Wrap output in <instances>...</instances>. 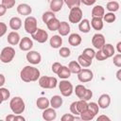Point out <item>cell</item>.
Listing matches in <instances>:
<instances>
[{
  "instance_id": "1",
  "label": "cell",
  "mask_w": 121,
  "mask_h": 121,
  "mask_svg": "<svg viewBox=\"0 0 121 121\" xmlns=\"http://www.w3.org/2000/svg\"><path fill=\"white\" fill-rule=\"evenodd\" d=\"M41 76L40 70L34 66L26 65L20 72V78L25 82H32L39 79Z\"/></svg>"
},
{
  "instance_id": "2",
  "label": "cell",
  "mask_w": 121,
  "mask_h": 121,
  "mask_svg": "<svg viewBox=\"0 0 121 121\" xmlns=\"http://www.w3.org/2000/svg\"><path fill=\"white\" fill-rule=\"evenodd\" d=\"M9 108L14 114H21L26 109V104L22 97L14 96L9 101Z\"/></svg>"
},
{
  "instance_id": "3",
  "label": "cell",
  "mask_w": 121,
  "mask_h": 121,
  "mask_svg": "<svg viewBox=\"0 0 121 121\" xmlns=\"http://www.w3.org/2000/svg\"><path fill=\"white\" fill-rule=\"evenodd\" d=\"M39 85L43 89H54L58 84V80L54 77L43 76L39 78Z\"/></svg>"
},
{
  "instance_id": "4",
  "label": "cell",
  "mask_w": 121,
  "mask_h": 121,
  "mask_svg": "<svg viewBox=\"0 0 121 121\" xmlns=\"http://www.w3.org/2000/svg\"><path fill=\"white\" fill-rule=\"evenodd\" d=\"M15 57V50L12 46H6L0 53V60L3 63H9Z\"/></svg>"
},
{
  "instance_id": "5",
  "label": "cell",
  "mask_w": 121,
  "mask_h": 121,
  "mask_svg": "<svg viewBox=\"0 0 121 121\" xmlns=\"http://www.w3.org/2000/svg\"><path fill=\"white\" fill-rule=\"evenodd\" d=\"M82 16H83V13H82L81 9L79 7H74L72 9H70L68 20L72 24H77L82 20Z\"/></svg>"
},
{
  "instance_id": "6",
  "label": "cell",
  "mask_w": 121,
  "mask_h": 121,
  "mask_svg": "<svg viewBox=\"0 0 121 121\" xmlns=\"http://www.w3.org/2000/svg\"><path fill=\"white\" fill-rule=\"evenodd\" d=\"M37 19L33 16H26L25 22H24V27L26 33L28 34H32L36 31V29L38 28L37 26Z\"/></svg>"
},
{
  "instance_id": "7",
  "label": "cell",
  "mask_w": 121,
  "mask_h": 121,
  "mask_svg": "<svg viewBox=\"0 0 121 121\" xmlns=\"http://www.w3.org/2000/svg\"><path fill=\"white\" fill-rule=\"evenodd\" d=\"M59 89L60 91V94L62 96H70L73 92H74V87L72 85V83L66 79H62L60 80V82L59 83Z\"/></svg>"
},
{
  "instance_id": "8",
  "label": "cell",
  "mask_w": 121,
  "mask_h": 121,
  "mask_svg": "<svg viewBox=\"0 0 121 121\" xmlns=\"http://www.w3.org/2000/svg\"><path fill=\"white\" fill-rule=\"evenodd\" d=\"M31 37L36 42L40 43H43L48 40V33L43 28H37L36 31L31 34Z\"/></svg>"
},
{
  "instance_id": "9",
  "label": "cell",
  "mask_w": 121,
  "mask_h": 121,
  "mask_svg": "<svg viewBox=\"0 0 121 121\" xmlns=\"http://www.w3.org/2000/svg\"><path fill=\"white\" fill-rule=\"evenodd\" d=\"M78 75V79L82 82V83H86V82H89L93 79L94 78V73L92 70L90 69H87V68H84V69H81L79 71Z\"/></svg>"
},
{
  "instance_id": "10",
  "label": "cell",
  "mask_w": 121,
  "mask_h": 121,
  "mask_svg": "<svg viewBox=\"0 0 121 121\" xmlns=\"http://www.w3.org/2000/svg\"><path fill=\"white\" fill-rule=\"evenodd\" d=\"M26 60L33 64V65H36V64H39L42 60V56L39 52L37 51H34V50H29L27 53H26Z\"/></svg>"
},
{
  "instance_id": "11",
  "label": "cell",
  "mask_w": 121,
  "mask_h": 121,
  "mask_svg": "<svg viewBox=\"0 0 121 121\" xmlns=\"http://www.w3.org/2000/svg\"><path fill=\"white\" fill-rule=\"evenodd\" d=\"M105 43H106V42H105V38H104V35L103 34H101V33H95L93 36V38H92V44L97 50L98 49H101Z\"/></svg>"
},
{
  "instance_id": "12",
  "label": "cell",
  "mask_w": 121,
  "mask_h": 121,
  "mask_svg": "<svg viewBox=\"0 0 121 121\" xmlns=\"http://www.w3.org/2000/svg\"><path fill=\"white\" fill-rule=\"evenodd\" d=\"M33 47V42L28 37H24L19 42V48L22 51H29Z\"/></svg>"
},
{
  "instance_id": "13",
  "label": "cell",
  "mask_w": 121,
  "mask_h": 121,
  "mask_svg": "<svg viewBox=\"0 0 121 121\" xmlns=\"http://www.w3.org/2000/svg\"><path fill=\"white\" fill-rule=\"evenodd\" d=\"M42 116H43V119H44L45 121H52V120L56 119L57 112H56L55 109H53L52 107L51 108H46V109L43 110Z\"/></svg>"
},
{
  "instance_id": "14",
  "label": "cell",
  "mask_w": 121,
  "mask_h": 121,
  "mask_svg": "<svg viewBox=\"0 0 121 121\" xmlns=\"http://www.w3.org/2000/svg\"><path fill=\"white\" fill-rule=\"evenodd\" d=\"M111 104V96L108 94H103L98 98V107L101 109H107Z\"/></svg>"
},
{
  "instance_id": "15",
  "label": "cell",
  "mask_w": 121,
  "mask_h": 121,
  "mask_svg": "<svg viewBox=\"0 0 121 121\" xmlns=\"http://www.w3.org/2000/svg\"><path fill=\"white\" fill-rule=\"evenodd\" d=\"M17 12L20 14V15H24V16H28L31 14L32 12V9L29 5L27 4H20L18 5L17 7Z\"/></svg>"
},
{
  "instance_id": "16",
  "label": "cell",
  "mask_w": 121,
  "mask_h": 121,
  "mask_svg": "<svg viewBox=\"0 0 121 121\" xmlns=\"http://www.w3.org/2000/svg\"><path fill=\"white\" fill-rule=\"evenodd\" d=\"M7 40H8V43H9L10 45H16V44L19 43L21 38H20V35H19L18 32H16V31H11V32H9V33L8 34Z\"/></svg>"
},
{
  "instance_id": "17",
  "label": "cell",
  "mask_w": 121,
  "mask_h": 121,
  "mask_svg": "<svg viewBox=\"0 0 121 121\" xmlns=\"http://www.w3.org/2000/svg\"><path fill=\"white\" fill-rule=\"evenodd\" d=\"M81 41H82L81 36L79 34H78V33H72L68 37V43L72 46H78V45H79L81 43Z\"/></svg>"
},
{
  "instance_id": "18",
  "label": "cell",
  "mask_w": 121,
  "mask_h": 121,
  "mask_svg": "<svg viewBox=\"0 0 121 121\" xmlns=\"http://www.w3.org/2000/svg\"><path fill=\"white\" fill-rule=\"evenodd\" d=\"M58 31H59L60 36H67L70 32V25L65 21L60 22L59 28H58Z\"/></svg>"
},
{
  "instance_id": "19",
  "label": "cell",
  "mask_w": 121,
  "mask_h": 121,
  "mask_svg": "<svg viewBox=\"0 0 121 121\" xmlns=\"http://www.w3.org/2000/svg\"><path fill=\"white\" fill-rule=\"evenodd\" d=\"M49 103H50V106L53 108V109H59L61 105H62V103H63V100H62V97L60 96V95H53L52 97H51V99L49 100Z\"/></svg>"
},
{
  "instance_id": "20",
  "label": "cell",
  "mask_w": 121,
  "mask_h": 121,
  "mask_svg": "<svg viewBox=\"0 0 121 121\" xmlns=\"http://www.w3.org/2000/svg\"><path fill=\"white\" fill-rule=\"evenodd\" d=\"M63 4H64L63 0H51L50 4H49V8H50L51 11L58 12L62 9Z\"/></svg>"
},
{
  "instance_id": "21",
  "label": "cell",
  "mask_w": 121,
  "mask_h": 121,
  "mask_svg": "<svg viewBox=\"0 0 121 121\" xmlns=\"http://www.w3.org/2000/svg\"><path fill=\"white\" fill-rule=\"evenodd\" d=\"M9 25L12 30H14V31L18 30L22 27V20L19 17H12V18H10Z\"/></svg>"
},
{
  "instance_id": "22",
  "label": "cell",
  "mask_w": 121,
  "mask_h": 121,
  "mask_svg": "<svg viewBox=\"0 0 121 121\" xmlns=\"http://www.w3.org/2000/svg\"><path fill=\"white\" fill-rule=\"evenodd\" d=\"M92 27L95 29V30H101L103 28V26H104V23H103V20L102 18H99V17H93L92 20H91V24Z\"/></svg>"
},
{
  "instance_id": "23",
  "label": "cell",
  "mask_w": 121,
  "mask_h": 121,
  "mask_svg": "<svg viewBox=\"0 0 121 121\" xmlns=\"http://www.w3.org/2000/svg\"><path fill=\"white\" fill-rule=\"evenodd\" d=\"M101 50H102L103 54H104L107 58L112 57V56L114 55V52H115V49H114L113 45L111 44V43H105V44L103 45V47L101 48Z\"/></svg>"
},
{
  "instance_id": "24",
  "label": "cell",
  "mask_w": 121,
  "mask_h": 121,
  "mask_svg": "<svg viewBox=\"0 0 121 121\" xmlns=\"http://www.w3.org/2000/svg\"><path fill=\"white\" fill-rule=\"evenodd\" d=\"M50 46L53 48H60L62 44V38L60 35H53L49 41Z\"/></svg>"
},
{
  "instance_id": "25",
  "label": "cell",
  "mask_w": 121,
  "mask_h": 121,
  "mask_svg": "<svg viewBox=\"0 0 121 121\" xmlns=\"http://www.w3.org/2000/svg\"><path fill=\"white\" fill-rule=\"evenodd\" d=\"M78 29L79 31L83 32V33H88L91 30V25H90V21L88 19H82L79 24H78Z\"/></svg>"
},
{
  "instance_id": "26",
  "label": "cell",
  "mask_w": 121,
  "mask_h": 121,
  "mask_svg": "<svg viewBox=\"0 0 121 121\" xmlns=\"http://www.w3.org/2000/svg\"><path fill=\"white\" fill-rule=\"evenodd\" d=\"M92 17H99L102 18L103 15L105 14V9L100 6V5H96L92 9Z\"/></svg>"
},
{
  "instance_id": "27",
  "label": "cell",
  "mask_w": 121,
  "mask_h": 121,
  "mask_svg": "<svg viewBox=\"0 0 121 121\" xmlns=\"http://www.w3.org/2000/svg\"><path fill=\"white\" fill-rule=\"evenodd\" d=\"M58 77L60 78H62V79H66V78H69L70 76H71V72L69 70V68L67 66H64V65H61V67L60 68V70L58 71L57 73Z\"/></svg>"
},
{
  "instance_id": "28",
  "label": "cell",
  "mask_w": 121,
  "mask_h": 121,
  "mask_svg": "<svg viewBox=\"0 0 121 121\" xmlns=\"http://www.w3.org/2000/svg\"><path fill=\"white\" fill-rule=\"evenodd\" d=\"M79 115H80V120H84V121H91L95 116V114L90 109H87V110L81 112L79 113Z\"/></svg>"
},
{
  "instance_id": "29",
  "label": "cell",
  "mask_w": 121,
  "mask_h": 121,
  "mask_svg": "<svg viewBox=\"0 0 121 121\" xmlns=\"http://www.w3.org/2000/svg\"><path fill=\"white\" fill-rule=\"evenodd\" d=\"M36 105H37L38 109H40V110H44V109H46V108H48V107L50 106V103H49V100H48L46 97L42 96V97H39V98L37 99Z\"/></svg>"
},
{
  "instance_id": "30",
  "label": "cell",
  "mask_w": 121,
  "mask_h": 121,
  "mask_svg": "<svg viewBox=\"0 0 121 121\" xmlns=\"http://www.w3.org/2000/svg\"><path fill=\"white\" fill-rule=\"evenodd\" d=\"M86 91H87V88H86L84 85H82V84H78V85L76 86L74 92L76 93V95H77L79 99H83Z\"/></svg>"
},
{
  "instance_id": "31",
  "label": "cell",
  "mask_w": 121,
  "mask_h": 121,
  "mask_svg": "<svg viewBox=\"0 0 121 121\" xmlns=\"http://www.w3.org/2000/svg\"><path fill=\"white\" fill-rule=\"evenodd\" d=\"M68 68H69L71 74H78L79 71L82 69L81 66L78 64V62L76 61V60H72V61H70L69 64H68Z\"/></svg>"
},
{
  "instance_id": "32",
  "label": "cell",
  "mask_w": 121,
  "mask_h": 121,
  "mask_svg": "<svg viewBox=\"0 0 121 121\" xmlns=\"http://www.w3.org/2000/svg\"><path fill=\"white\" fill-rule=\"evenodd\" d=\"M60 23V22L59 21V19H57V18L55 17V18L51 19V20L46 24V26H47V28H48L49 30H51V31H56V30H58V28H59Z\"/></svg>"
},
{
  "instance_id": "33",
  "label": "cell",
  "mask_w": 121,
  "mask_h": 121,
  "mask_svg": "<svg viewBox=\"0 0 121 121\" xmlns=\"http://www.w3.org/2000/svg\"><path fill=\"white\" fill-rule=\"evenodd\" d=\"M77 61L78 62V64H79L81 67H85V68L91 66V64H92V60L87 59V58L84 57L82 54L78 57V60H77Z\"/></svg>"
},
{
  "instance_id": "34",
  "label": "cell",
  "mask_w": 121,
  "mask_h": 121,
  "mask_svg": "<svg viewBox=\"0 0 121 121\" xmlns=\"http://www.w3.org/2000/svg\"><path fill=\"white\" fill-rule=\"evenodd\" d=\"M106 9L110 11V12H115L119 9V3L117 1H109L106 5Z\"/></svg>"
},
{
  "instance_id": "35",
  "label": "cell",
  "mask_w": 121,
  "mask_h": 121,
  "mask_svg": "<svg viewBox=\"0 0 121 121\" xmlns=\"http://www.w3.org/2000/svg\"><path fill=\"white\" fill-rule=\"evenodd\" d=\"M55 17H56L55 12H53V11H45V12L43 14V16H42V20H43V22L46 25L51 19H53V18H55Z\"/></svg>"
},
{
  "instance_id": "36",
  "label": "cell",
  "mask_w": 121,
  "mask_h": 121,
  "mask_svg": "<svg viewBox=\"0 0 121 121\" xmlns=\"http://www.w3.org/2000/svg\"><path fill=\"white\" fill-rule=\"evenodd\" d=\"M102 20L105 21L106 23H113L115 20H116V16L114 14V12H108V13H105L102 17Z\"/></svg>"
},
{
  "instance_id": "37",
  "label": "cell",
  "mask_w": 121,
  "mask_h": 121,
  "mask_svg": "<svg viewBox=\"0 0 121 121\" xmlns=\"http://www.w3.org/2000/svg\"><path fill=\"white\" fill-rule=\"evenodd\" d=\"M77 108H78V113H80L81 112L87 110L88 109V103H87V101L82 100V99H79L78 101H77Z\"/></svg>"
},
{
  "instance_id": "38",
  "label": "cell",
  "mask_w": 121,
  "mask_h": 121,
  "mask_svg": "<svg viewBox=\"0 0 121 121\" xmlns=\"http://www.w3.org/2000/svg\"><path fill=\"white\" fill-rule=\"evenodd\" d=\"M84 57H86L87 59H89V60H93V59L95 58V50L93 49V48H85L83 51H82V53H81Z\"/></svg>"
},
{
  "instance_id": "39",
  "label": "cell",
  "mask_w": 121,
  "mask_h": 121,
  "mask_svg": "<svg viewBox=\"0 0 121 121\" xmlns=\"http://www.w3.org/2000/svg\"><path fill=\"white\" fill-rule=\"evenodd\" d=\"M59 54L62 58H68L71 55V50L66 46H62V47H60Z\"/></svg>"
},
{
  "instance_id": "40",
  "label": "cell",
  "mask_w": 121,
  "mask_h": 121,
  "mask_svg": "<svg viewBox=\"0 0 121 121\" xmlns=\"http://www.w3.org/2000/svg\"><path fill=\"white\" fill-rule=\"evenodd\" d=\"M63 2L69 9H72L74 7H79L80 5V0H63Z\"/></svg>"
},
{
  "instance_id": "41",
  "label": "cell",
  "mask_w": 121,
  "mask_h": 121,
  "mask_svg": "<svg viewBox=\"0 0 121 121\" xmlns=\"http://www.w3.org/2000/svg\"><path fill=\"white\" fill-rule=\"evenodd\" d=\"M88 109H90L95 115L98 113V111H99V107H98L97 103H95V102H90V103H88Z\"/></svg>"
},
{
  "instance_id": "42",
  "label": "cell",
  "mask_w": 121,
  "mask_h": 121,
  "mask_svg": "<svg viewBox=\"0 0 121 121\" xmlns=\"http://www.w3.org/2000/svg\"><path fill=\"white\" fill-rule=\"evenodd\" d=\"M0 94H1V95H2V97H3V99H4V101H5V100H8V99L9 98V96H10V93H9V91L7 88L0 87Z\"/></svg>"
},
{
  "instance_id": "43",
  "label": "cell",
  "mask_w": 121,
  "mask_h": 121,
  "mask_svg": "<svg viewBox=\"0 0 121 121\" xmlns=\"http://www.w3.org/2000/svg\"><path fill=\"white\" fill-rule=\"evenodd\" d=\"M95 58L97 60H105L108 59V58L103 54V52H102L101 49H98L97 52H95Z\"/></svg>"
},
{
  "instance_id": "44",
  "label": "cell",
  "mask_w": 121,
  "mask_h": 121,
  "mask_svg": "<svg viewBox=\"0 0 121 121\" xmlns=\"http://www.w3.org/2000/svg\"><path fill=\"white\" fill-rule=\"evenodd\" d=\"M112 61H113V64H114L116 67H118V68L121 67V54L118 53V54L114 55Z\"/></svg>"
},
{
  "instance_id": "45",
  "label": "cell",
  "mask_w": 121,
  "mask_h": 121,
  "mask_svg": "<svg viewBox=\"0 0 121 121\" xmlns=\"http://www.w3.org/2000/svg\"><path fill=\"white\" fill-rule=\"evenodd\" d=\"M2 5H4L7 9H11L15 6V0H2Z\"/></svg>"
},
{
  "instance_id": "46",
  "label": "cell",
  "mask_w": 121,
  "mask_h": 121,
  "mask_svg": "<svg viewBox=\"0 0 121 121\" xmlns=\"http://www.w3.org/2000/svg\"><path fill=\"white\" fill-rule=\"evenodd\" d=\"M70 112L74 115H79L78 108H77V101H74L73 103H71V105H70Z\"/></svg>"
},
{
  "instance_id": "47",
  "label": "cell",
  "mask_w": 121,
  "mask_h": 121,
  "mask_svg": "<svg viewBox=\"0 0 121 121\" xmlns=\"http://www.w3.org/2000/svg\"><path fill=\"white\" fill-rule=\"evenodd\" d=\"M60 120L61 121H73L75 120V115L72 113H65L61 116Z\"/></svg>"
},
{
  "instance_id": "48",
  "label": "cell",
  "mask_w": 121,
  "mask_h": 121,
  "mask_svg": "<svg viewBox=\"0 0 121 121\" xmlns=\"http://www.w3.org/2000/svg\"><path fill=\"white\" fill-rule=\"evenodd\" d=\"M7 30H8L7 25L5 23H3V22H0V38L3 37L7 33Z\"/></svg>"
},
{
  "instance_id": "49",
  "label": "cell",
  "mask_w": 121,
  "mask_h": 121,
  "mask_svg": "<svg viewBox=\"0 0 121 121\" xmlns=\"http://www.w3.org/2000/svg\"><path fill=\"white\" fill-rule=\"evenodd\" d=\"M60 67H61V64H60V62H57V61H56V62H54V63L52 64L51 70H52V72H53L54 74H57Z\"/></svg>"
},
{
  "instance_id": "50",
  "label": "cell",
  "mask_w": 121,
  "mask_h": 121,
  "mask_svg": "<svg viewBox=\"0 0 121 121\" xmlns=\"http://www.w3.org/2000/svg\"><path fill=\"white\" fill-rule=\"evenodd\" d=\"M96 0H80V3H83L85 6H93Z\"/></svg>"
},
{
  "instance_id": "51",
  "label": "cell",
  "mask_w": 121,
  "mask_h": 121,
  "mask_svg": "<svg viewBox=\"0 0 121 121\" xmlns=\"http://www.w3.org/2000/svg\"><path fill=\"white\" fill-rule=\"evenodd\" d=\"M6 12H7V8L4 5L0 4V17L3 16V15H5Z\"/></svg>"
},
{
  "instance_id": "52",
  "label": "cell",
  "mask_w": 121,
  "mask_h": 121,
  "mask_svg": "<svg viewBox=\"0 0 121 121\" xmlns=\"http://www.w3.org/2000/svg\"><path fill=\"white\" fill-rule=\"evenodd\" d=\"M96 120H97V121H101V120H105V121H106V120H108V121H110L111 119H110L108 116H106V115L102 114V115H99V116L96 118Z\"/></svg>"
},
{
  "instance_id": "53",
  "label": "cell",
  "mask_w": 121,
  "mask_h": 121,
  "mask_svg": "<svg viewBox=\"0 0 121 121\" xmlns=\"http://www.w3.org/2000/svg\"><path fill=\"white\" fill-rule=\"evenodd\" d=\"M6 82V78H5V76L3 74H0V87H2Z\"/></svg>"
},
{
  "instance_id": "54",
  "label": "cell",
  "mask_w": 121,
  "mask_h": 121,
  "mask_svg": "<svg viewBox=\"0 0 121 121\" xmlns=\"http://www.w3.org/2000/svg\"><path fill=\"white\" fill-rule=\"evenodd\" d=\"M7 121H14L15 120V114H9L6 117Z\"/></svg>"
},
{
  "instance_id": "55",
  "label": "cell",
  "mask_w": 121,
  "mask_h": 121,
  "mask_svg": "<svg viewBox=\"0 0 121 121\" xmlns=\"http://www.w3.org/2000/svg\"><path fill=\"white\" fill-rule=\"evenodd\" d=\"M116 48H117L118 53L121 54V42H118V43H117V44H116Z\"/></svg>"
},
{
  "instance_id": "56",
  "label": "cell",
  "mask_w": 121,
  "mask_h": 121,
  "mask_svg": "<svg viewBox=\"0 0 121 121\" xmlns=\"http://www.w3.org/2000/svg\"><path fill=\"white\" fill-rule=\"evenodd\" d=\"M120 73H121V70L119 69V70L117 71V73H116V78H117V79H118V80H121V78H120Z\"/></svg>"
},
{
  "instance_id": "57",
  "label": "cell",
  "mask_w": 121,
  "mask_h": 121,
  "mask_svg": "<svg viewBox=\"0 0 121 121\" xmlns=\"http://www.w3.org/2000/svg\"><path fill=\"white\" fill-rule=\"evenodd\" d=\"M3 101H4V99H3V97H2V95H1V94H0V104H2Z\"/></svg>"
},
{
  "instance_id": "58",
  "label": "cell",
  "mask_w": 121,
  "mask_h": 121,
  "mask_svg": "<svg viewBox=\"0 0 121 121\" xmlns=\"http://www.w3.org/2000/svg\"><path fill=\"white\" fill-rule=\"evenodd\" d=\"M109 1H112V0H109Z\"/></svg>"
}]
</instances>
